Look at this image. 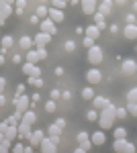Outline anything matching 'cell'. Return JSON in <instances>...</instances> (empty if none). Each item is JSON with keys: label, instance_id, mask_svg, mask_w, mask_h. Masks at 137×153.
<instances>
[{"label": "cell", "instance_id": "cell-1", "mask_svg": "<svg viewBox=\"0 0 137 153\" xmlns=\"http://www.w3.org/2000/svg\"><path fill=\"white\" fill-rule=\"evenodd\" d=\"M115 118H117V106L111 102V104L106 106L104 110H100V117H98V127H100L103 131L113 129Z\"/></svg>", "mask_w": 137, "mask_h": 153}, {"label": "cell", "instance_id": "cell-2", "mask_svg": "<svg viewBox=\"0 0 137 153\" xmlns=\"http://www.w3.org/2000/svg\"><path fill=\"white\" fill-rule=\"evenodd\" d=\"M86 61L90 63L92 68H96V65H100L104 61V51L100 45H94V47H90L88 51H86Z\"/></svg>", "mask_w": 137, "mask_h": 153}, {"label": "cell", "instance_id": "cell-3", "mask_svg": "<svg viewBox=\"0 0 137 153\" xmlns=\"http://www.w3.org/2000/svg\"><path fill=\"white\" fill-rule=\"evenodd\" d=\"M113 151L115 153H135L137 145L131 143V141H127V137H123V139H115L113 141Z\"/></svg>", "mask_w": 137, "mask_h": 153}, {"label": "cell", "instance_id": "cell-4", "mask_svg": "<svg viewBox=\"0 0 137 153\" xmlns=\"http://www.w3.org/2000/svg\"><path fill=\"white\" fill-rule=\"evenodd\" d=\"M121 74L127 76V78H131V76H135L137 74V61L133 57H127L121 61Z\"/></svg>", "mask_w": 137, "mask_h": 153}, {"label": "cell", "instance_id": "cell-5", "mask_svg": "<svg viewBox=\"0 0 137 153\" xmlns=\"http://www.w3.org/2000/svg\"><path fill=\"white\" fill-rule=\"evenodd\" d=\"M12 106H14L16 110H21V112H27V110L31 108V98H29V94L14 96V98H12Z\"/></svg>", "mask_w": 137, "mask_h": 153}, {"label": "cell", "instance_id": "cell-6", "mask_svg": "<svg viewBox=\"0 0 137 153\" xmlns=\"http://www.w3.org/2000/svg\"><path fill=\"white\" fill-rule=\"evenodd\" d=\"M86 82L90 84V86H96V84H100L103 82V71L98 70V68H90V70L86 71Z\"/></svg>", "mask_w": 137, "mask_h": 153}, {"label": "cell", "instance_id": "cell-7", "mask_svg": "<svg viewBox=\"0 0 137 153\" xmlns=\"http://www.w3.org/2000/svg\"><path fill=\"white\" fill-rule=\"evenodd\" d=\"M39 31L41 33H49V35L53 37V35H57V25L51 19H45V21H41V25H39Z\"/></svg>", "mask_w": 137, "mask_h": 153}, {"label": "cell", "instance_id": "cell-8", "mask_svg": "<svg viewBox=\"0 0 137 153\" xmlns=\"http://www.w3.org/2000/svg\"><path fill=\"white\" fill-rule=\"evenodd\" d=\"M80 6H82V12L84 14H88V16H94L96 12H98V2H94V0H84V2H80Z\"/></svg>", "mask_w": 137, "mask_h": 153}, {"label": "cell", "instance_id": "cell-9", "mask_svg": "<svg viewBox=\"0 0 137 153\" xmlns=\"http://www.w3.org/2000/svg\"><path fill=\"white\" fill-rule=\"evenodd\" d=\"M33 39H35V47H37V49L47 47V45L51 43V35H49V33H41V31H39Z\"/></svg>", "mask_w": 137, "mask_h": 153}, {"label": "cell", "instance_id": "cell-10", "mask_svg": "<svg viewBox=\"0 0 137 153\" xmlns=\"http://www.w3.org/2000/svg\"><path fill=\"white\" fill-rule=\"evenodd\" d=\"M33 125H29V123H25L21 120V125H19V139H31V135H33V129H31Z\"/></svg>", "mask_w": 137, "mask_h": 153}, {"label": "cell", "instance_id": "cell-11", "mask_svg": "<svg viewBox=\"0 0 137 153\" xmlns=\"http://www.w3.org/2000/svg\"><path fill=\"white\" fill-rule=\"evenodd\" d=\"M39 149H41L43 153H55L57 151V145L51 141V137H43V141H41V145H39Z\"/></svg>", "mask_w": 137, "mask_h": 153}, {"label": "cell", "instance_id": "cell-12", "mask_svg": "<svg viewBox=\"0 0 137 153\" xmlns=\"http://www.w3.org/2000/svg\"><path fill=\"white\" fill-rule=\"evenodd\" d=\"M90 139H92V143H94L96 147H100V145L106 143V133H104L103 129H100V131H94V133L90 135Z\"/></svg>", "mask_w": 137, "mask_h": 153}, {"label": "cell", "instance_id": "cell-13", "mask_svg": "<svg viewBox=\"0 0 137 153\" xmlns=\"http://www.w3.org/2000/svg\"><path fill=\"white\" fill-rule=\"evenodd\" d=\"M123 37L129 41H135L137 39V25H125L123 27Z\"/></svg>", "mask_w": 137, "mask_h": 153}, {"label": "cell", "instance_id": "cell-14", "mask_svg": "<svg viewBox=\"0 0 137 153\" xmlns=\"http://www.w3.org/2000/svg\"><path fill=\"white\" fill-rule=\"evenodd\" d=\"M0 8H2V19H0V23L4 25V23H6V19L12 14V4H10V2H6V0H2V2H0Z\"/></svg>", "mask_w": 137, "mask_h": 153}, {"label": "cell", "instance_id": "cell-15", "mask_svg": "<svg viewBox=\"0 0 137 153\" xmlns=\"http://www.w3.org/2000/svg\"><path fill=\"white\" fill-rule=\"evenodd\" d=\"M19 45H21L23 51H31L33 45H35V39H33V37H29V35H23L21 39H19Z\"/></svg>", "mask_w": 137, "mask_h": 153}, {"label": "cell", "instance_id": "cell-16", "mask_svg": "<svg viewBox=\"0 0 137 153\" xmlns=\"http://www.w3.org/2000/svg\"><path fill=\"white\" fill-rule=\"evenodd\" d=\"M109 104H111V100L104 98V96H94V100H92V106H94L96 110H104Z\"/></svg>", "mask_w": 137, "mask_h": 153}, {"label": "cell", "instance_id": "cell-17", "mask_svg": "<svg viewBox=\"0 0 137 153\" xmlns=\"http://www.w3.org/2000/svg\"><path fill=\"white\" fill-rule=\"evenodd\" d=\"M49 19L53 21L55 25H59V23H64V19H66V14H64V10H57V8H49Z\"/></svg>", "mask_w": 137, "mask_h": 153}, {"label": "cell", "instance_id": "cell-18", "mask_svg": "<svg viewBox=\"0 0 137 153\" xmlns=\"http://www.w3.org/2000/svg\"><path fill=\"white\" fill-rule=\"evenodd\" d=\"M98 12L104 14V16H111V14H113V2H111V0L98 2Z\"/></svg>", "mask_w": 137, "mask_h": 153}, {"label": "cell", "instance_id": "cell-19", "mask_svg": "<svg viewBox=\"0 0 137 153\" xmlns=\"http://www.w3.org/2000/svg\"><path fill=\"white\" fill-rule=\"evenodd\" d=\"M4 137L10 139V141H14V139L19 137V125H8L6 131H4ZM4 137H2V139H4Z\"/></svg>", "mask_w": 137, "mask_h": 153}, {"label": "cell", "instance_id": "cell-20", "mask_svg": "<svg viewBox=\"0 0 137 153\" xmlns=\"http://www.w3.org/2000/svg\"><path fill=\"white\" fill-rule=\"evenodd\" d=\"M100 33H103V31H100V29H98V27H96L94 23L86 27V37H90V39H94V41L100 37Z\"/></svg>", "mask_w": 137, "mask_h": 153}, {"label": "cell", "instance_id": "cell-21", "mask_svg": "<svg viewBox=\"0 0 137 153\" xmlns=\"http://www.w3.org/2000/svg\"><path fill=\"white\" fill-rule=\"evenodd\" d=\"M43 137H45V135H43V131H41V129H39V131H33V135H31L29 143H31L33 147H39V145H41V141H43Z\"/></svg>", "mask_w": 137, "mask_h": 153}, {"label": "cell", "instance_id": "cell-22", "mask_svg": "<svg viewBox=\"0 0 137 153\" xmlns=\"http://www.w3.org/2000/svg\"><path fill=\"white\" fill-rule=\"evenodd\" d=\"M25 61H29V63H35V65H37V61H41V57H39V49H31V51H27Z\"/></svg>", "mask_w": 137, "mask_h": 153}, {"label": "cell", "instance_id": "cell-23", "mask_svg": "<svg viewBox=\"0 0 137 153\" xmlns=\"http://www.w3.org/2000/svg\"><path fill=\"white\" fill-rule=\"evenodd\" d=\"M35 14H37L41 21L49 19V8H47V4H39V6H37V10H35Z\"/></svg>", "mask_w": 137, "mask_h": 153}, {"label": "cell", "instance_id": "cell-24", "mask_svg": "<svg viewBox=\"0 0 137 153\" xmlns=\"http://www.w3.org/2000/svg\"><path fill=\"white\" fill-rule=\"evenodd\" d=\"M80 96L84 98V100H94V96H96V92L92 90V86H86V88H82Z\"/></svg>", "mask_w": 137, "mask_h": 153}, {"label": "cell", "instance_id": "cell-25", "mask_svg": "<svg viewBox=\"0 0 137 153\" xmlns=\"http://www.w3.org/2000/svg\"><path fill=\"white\" fill-rule=\"evenodd\" d=\"M23 120H25V123H29V125H35V123H37V114L29 108V110L23 114Z\"/></svg>", "mask_w": 137, "mask_h": 153}, {"label": "cell", "instance_id": "cell-26", "mask_svg": "<svg viewBox=\"0 0 137 153\" xmlns=\"http://www.w3.org/2000/svg\"><path fill=\"white\" fill-rule=\"evenodd\" d=\"M125 98H127V102H135V104H137V86H133V88L127 90Z\"/></svg>", "mask_w": 137, "mask_h": 153}, {"label": "cell", "instance_id": "cell-27", "mask_svg": "<svg viewBox=\"0 0 137 153\" xmlns=\"http://www.w3.org/2000/svg\"><path fill=\"white\" fill-rule=\"evenodd\" d=\"M43 108H45V112H47V114H53V112L57 110V104H55V100H51V98H49V100H47L45 104H43Z\"/></svg>", "mask_w": 137, "mask_h": 153}, {"label": "cell", "instance_id": "cell-28", "mask_svg": "<svg viewBox=\"0 0 137 153\" xmlns=\"http://www.w3.org/2000/svg\"><path fill=\"white\" fill-rule=\"evenodd\" d=\"M86 120H90V123H94V120H98V117H100V112L96 110V108H92V110H86Z\"/></svg>", "mask_w": 137, "mask_h": 153}, {"label": "cell", "instance_id": "cell-29", "mask_svg": "<svg viewBox=\"0 0 137 153\" xmlns=\"http://www.w3.org/2000/svg\"><path fill=\"white\" fill-rule=\"evenodd\" d=\"M76 47H78V45H76V41H72V39L64 41V51H66V53H74Z\"/></svg>", "mask_w": 137, "mask_h": 153}, {"label": "cell", "instance_id": "cell-30", "mask_svg": "<svg viewBox=\"0 0 137 153\" xmlns=\"http://www.w3.org/2000/svg\"><path fill=\"white\" fill-rule=\"evenodd\" d=\"M113 137L115 139H123V137H127V129L125 127H115L113 129Z\"/></svg>", "mask_w": 137, "mask_h": 153}, {"label": "cell", "instance_id": "cell-31", "mask_svg": "<svg viewBox=\"0 0 137 153\" xmlns=\"http://www.w3.org/2000/svg\"><path fill=\"white\" fill-rule=\"evenodd\" d=\"M33 70H35V63H29V61H25L23 65H21V71H23L25 76H31Z\"/></svg>", "mask_w": 137, "mask_h": 153}, {"label": "cell", "instance_id": "cell-32", "mask_svg": "<svg viewBox=\"0 0 137 153\" xmlns=\"http://www.w3.org/2000/svg\"><path fill=\"white\" fill-rule=\"evenodd\" d=\"M12 45H14V39H12L10 35H4V37H2V49H10Z\"/></svg>", "mask_w": 137, "mask_h": 153}, {"label": "cell", "instance_id": "cell-33", "mask_svg": "<svg viewBox=\"0 0 137 153\" xmlns=\"http://www.w3.org/2000/svg\"><path fill=\"white\" fill-rule=\"evenodd\" d=\"M61 131H64V127H59L57 123H53V125H49L47 133H49V135H61Z\"/></svg>", "mask_w": 137, "mask_h": 153}, {"label": "cell", "instance_id": "cell-34", "mask_svg": "<svg viewBox=\"0 0 137 153\" xmlns=\"http://www.w3.org/2000/svg\"><path fill=\"white\" fill-rule=\"evenodd\" d=\"M127 117H131L127 106H117V118H127Z\"/></svg>", "mask_w": 137, "mask_h": 153}, {"label": "cell", "instance_id": "cell-35", "mask_svg": "<svg viewBox=\"0 0 137 153\" xmlns=\"http://www.w3.org/2000/svg\"><path fill=\"white\" fill-rule=\"evenodd\" d=\"M92 21H94V25L98 27V25H103V23H106V16L104 14H100V12H96L94 16H92Z\"/></svg>", "mask_w": 137, "mask_h": 153}, {"label": "cell", "instance_id": "cell-36", "mask_svg": "<svg viewBox=\"0 0 137 153\" xmlns=\"http://www.w3.org/2000/svg\"><path fill=\"white\" fill-rule=\"evenodd\" d=\"M10 139H6V137H4V139H2V145H0V151H2V153H6V151H8V149H12V147H10Z\"/></svg>", "mask_w": 137, "mask_h": 153}, {"label": "cell", "instance_id": "cell-37", "mask_svg": "<svg viewBox=\"0 0 137 153\" xmlns=\"http://www.w3.org/2000/svg\"><path fill=\"white\" fill-rule=\"evenodd\" d=\"M127 110H129L131 117L137 118V104H135V102H127Z\"/></svg>", "mask_w": 137, "mask_h": 153}, {"label": "cell", "instance_id": "cell-38", "mask_svg": "<svg viewBox=\"0 0 137 153\" xmlns=\"http://www.w3.org/2000/svg\"><path fill=\"white\" fill-rule=\"evenodd\" d=\"M82 45H84L86 49L94 47V39H90V37H86V35H84V39H82Z\"/></svg>", "mask_w": 137, "mask_h": 153}, {"label": "cell", "instance_id": "cell-39", "mask_svg": "<svg viewBox=\"0 0 137 153\" xmlns=\"http://www.w3.org/2000/svg\"><path fill=\"white\" fill-rule=\"evenodd\" d=\"M88 139H90V135H88L86 131L78 133V137H76V141H78V143H84V141H88Z\"/></svg>", "mask_w": 137, "mask_h": 153}, {"label": "cell", "instance_id": "cell-40", "mask_svg": "<svg viewBox=\"0 0 137 153\" xmlns=\"http://www.w3.org/2000/svg\"><path fill=\"white\" fill-rule=\"evenodd\" d=\"M66 6H68L66 0H55V2H53V8H57V10H64Z\"/></svg>", "mask_w": 137, "mask_h": 153}, {"label": "cell", "instance_id": "cell-41", "mask_svg": "<svg viewBox=\"0 0 137 153\" xmlns=\"http://www.w3.org/2000/svg\"><path fill=\"white\" fill-rule=\"evenodd\" d=\"M49 98H51V100H59V98H61V92H59L57 88H53V90L49 92Z\"/></svg>", "mask_w": 137, "mask_h": 153}, {"label": "cell", "instance_id": "cell-42", "mask_svg": "<svg viewBox=\"0 0 137 153\" xmlns=\"http://www.w3.org/2000/svg\"><path fill=\"white\" fill-rule=\"evenodd\" d=\"M25 149H27V147H25L23 143H16V145L12 147V151H14V153H25Z\"/></svg>", "mask_w": 137, "mask_h": 153}, {"label": "cell", "instance_id": "cell-43", "mask_svg": "<svg viewBox=\"0 0 137 153\" xmlns=\"http://www.w3.org/2000/svg\"><path fill=\"white\" fill-rule=\"evenodd\" d=\"M39 57H41V61H45V59L49 57V53H47V49H45V47L39 49Z\"/></svg>", "mask_w": 137, "mask_h": 153}, {"label": "cell", "instance_id": "cell-44", "mask_svg": "<svg viewBox=\"0 0 137 153\" xmlns=\"http://www.w3.org/2000/svg\"><path fill=\"white\" fill-rule=\"evenodd\" d=\"M31 78L39 80V78H41V68H37V65H35V70H33V74H31Z\"/></svg>", "mask_w": 137, "mask_h": 153}, {"label": "cell", "instance_id": "cell-45", "mask_svg": "<svg viewBox=\"0 0 137 153\" xmlns=\"http://www.w3.org/2000/svg\"><path fill=\"white\" fill-rule=\"evenodd\" d=\"M61 100H66V102H70V100H72V92H70V90H66V92H61Z\"/></svg>", "mask_w": 137, "mask_h": 153}, {"label": "cell", "instance_id": "cell-46", "mask_svg": "<svg viewBox=\"0 0 137 153\" xmlns=\"http://www.w3.org/2000/svg\"><path fill=\"white\" fill-rule=\"evenodd\" d=\"M29 23H31V25H41V21H39V16H37V14H31Z\"/></svg>", "mask_w": 137, "mask_h": 153}, {"label": "cell", "instance_id": "cell-47", "mask_svg": "<svg viewBox=\"0 0 137 153\" xmlns=\"http://www.w3.org/2000/svg\"><path fill=\"white\" fill-rule=\"evenodd\" d=\"M25 94V84H19L16 86V96H23Z\"/></svg>", "mask_w": 137, "mask_h": 153}, {"label": "cell", "instance_id": "cell-48", "mask_svg": "<svg viewBox=\"0 0 137 153\" xmlns=\"http://www.w3.org/2000/svg\"><path fill=\"white\" fill-rule=\"evenodd\" d=\"M53 76H55V78L64 76V68H55V70H53Z\"/></svg>", "mask_w": 137, "mask_h": 153}, {"label": "cell", "instance_id": "cell-49", "mask_svg": "<svg viewBox=\"0 0 137 153\" xmlns=\"http://www.w3.org/2000/svg\"><path fill=\"white\" fill-rule=\"evenodd\" d=\"M14 6L16 8H27V2L25 0H19V2H14Z\"/></svg>", "mask_w": 137, "mask_h": 153}, {"label": "cell", "instance_id": "cell-50", "mask_svg": "<svg viewBox=\"0 0 137 153\" xmlns=\"http://www.w3.org/2000/svg\"><path fill=\"white\" fill-rule=\"evenodd\" d=\"M0 88H2V92H4V90H6V78H4V76H2V78H0Z\"/></svg>", "mask_w": 137, "mask_h": 153}, {"label": "cell", "instance_id": "cell-51", "mask_svg": "<svg viewBox=\"0 0 137 153\" xmlns=\"http://www.w3.org/2000/svg\"><path fill=\"white\" fill-rule=\"evenodd\" d=\"M55 123L59 125V127H66V118H61V117H57V118H55Z\"/></svg>", "mask_w": 137, "mask_h": 153}, {"label": "cell", "instance_id": "cell-52", "mask_svg": "<svg viewBox=\"0 0 137 153\" xmlns=\"http://www.w3.org/2000/svg\"><path fill=\"white\" fill-rule=\"evenodd\" d=\"M109 31H111V33H119V25H111V27H109Z\"/></svg>", "mask_w": 137, "mask_h": 153}, {"label": "cell", "instance_id": "cell-53", "mask_svg": "<svg viewBox=\"0 0 137 153\" xmlns=\"http://www.w3.org/2000/svg\"><path fill=\"white\" fill-rule=\"evenodd\" d=\"M21 61H23V57H21L19 53H16V55H12V63H21Z\"/></svg>", "mask_w": 137, "mask_h": 153}, {"label": "cell", "instance_id": "cell-54", "mask_svg": "<svg viewBox=\"0 0 137 153\" xmlns=\"http://www.w3.org/2000/svg\"><path fill=\"white\" fill-rule=\"evenodd\" d=\"M49 137H51V141L55 143V145H59V141H61V139H59V135H49Z\"/></svg>", "mask_w": 137, "mask_h": 153}, {"label": "cell", "instance_id": "cell-55", "mask_svg": "<svg viewBox=\"0 0 137 153\" xmlns=\"http://www.w3.org/2000/svg\"><path fill=\"white\" fill-rule=\"evenodd\" d=\"M35 82H37V80H35V78H31V76L27 78V84H29V86H35Z\"/></svg>", "mask_w": 137, "mask_h": 153}, {"label": "cell", "instance_id": "cell-56", "mask_svg": "<svg viewBox=\"0 0 137 153\" xmlns=\"http://www.w3.org/2000/svg\"><path fill=\"white\" fill-rule=\"evenodd\" d=\"M31 100H33V102H39V100H41V94H33V96H31Z\"/></svg>", "mask_w": 137, "mask_h": 153}, {"label": "cell", "instance_id": "cell-57", "mask_svg": "<svg viewBox=\"0 0 137 153\" xmlns=\"http://www.w3.org/2000/svg\"><path fill=\"white\" fill-rule=\"evenodd\" d=\"M35 86H37V88H43V80H41V78H39V80H37V82H35Z\"/></svg>", "mask_w": 137, "mask_h": 153}, {"label": "cell", "instance_id": "cell-58", "mask_svg": "<svg viewBox=\"0 0 137 153\" xmlns=\"http://www.w3.org/2000/svg\"><path fill=\"white\" fill-rule=\"evenodd\" d=\"M135 145H137V141H135Z\"/></svg>", "mask_w": 137, "mask_h": 153}, {"label": "cell", "instance_id": "cell-59", "mask_svg": "<svg viewBox=\"0 0 137 153\" xmlns=\"http://www.w3.org/2000/svg\"><path fill=\"white\" fill-rule=\"evenodd\" d=\"M135 25H137V23H135Z\"/></svg>", "mask_w": 137, "mask_h": 153}]
</instances>
